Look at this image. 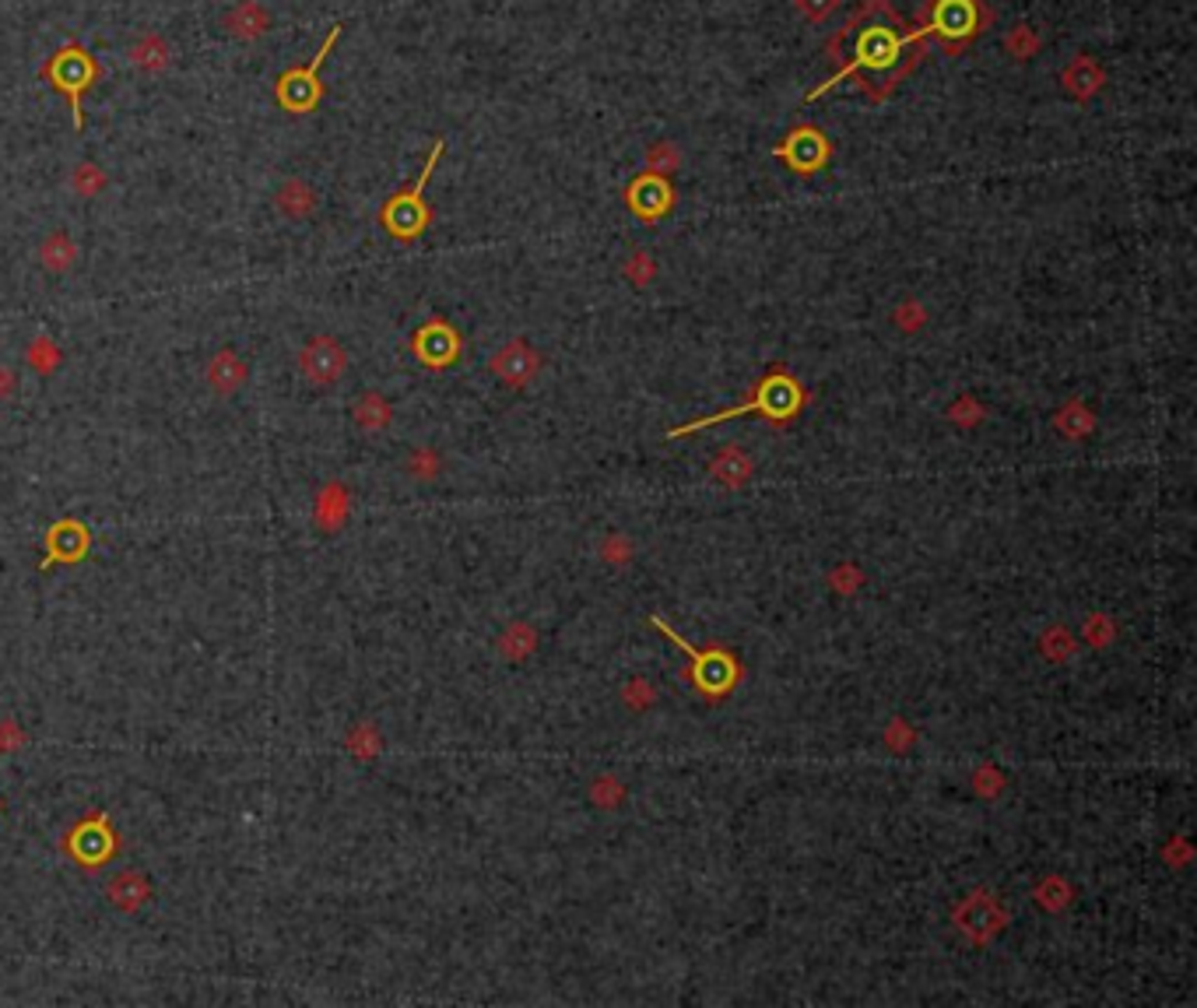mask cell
Listing matches in <instances>:
<instances>
[{"instance_id": "cell-1", "label": "cell", "mask_w": 1197, "mask_h": 1008, "mask_svg": "<svg viewBox=\"0 0 1197 1008\" xmlns=\"http://www.w3.org/2000/svg\"><path fill=\"white\" fill-rule=\"evenodd\" d=\"M903 14L888 0H861L850 11L843 29L826 43L829 61L840 64L826 85L808 92V103L819 99L822 92L840 85L846 78L858 82V92L867 95V103H885L903 78H909L927 56V40L920 29L903 32Z\"/></svg>"}, {"instance_id": "cell-2", "label": "cell", "mask_w": 1197, "mask_h": 1008, "mask_svg": "<svg viewBox=\"0 0 1197 1008\" xmlns=\"http://www.w3.org/2000/svg\"><path fill=\"white\" fill-rule=\"evenodd\" d=\"M103 64L99 56H95L85 43L78 40H67L56 53L46 56V64L40 67V78L53 88L61 92L67 106H71V120H74V130H85V112H82V99L85 92H91L95 85L103 82Z\"/></svg>"}, {"instance_id": "cell-3", "label": "cell", "mask_w": 1197, "mask_h": 1008, "mask_svg": "<svg viewBox=\"0 0 1197 1008\" xmlns=\"http://www.w3.org/2000/svg\"><path fill=\"white\" fill-rule=\"evenodd\" d=\"M994 14L983 0H927L924 22L917 25L924 40H938L948 56H959L991 29Z\"/></svg>"}, {"instance_id": "cell-4", "label": "cell", "mask_w": 1197, "mask_h": 1008, "mask_svg": "<svg viewBox=\"0 0 1197 1008\" xmlns=\"http://www.w3.org/2000/svg\"><path fill=\"white\" fill-rule=\"evenodd\" d=\"M443 151H446V138H435L429 159H425V165H422V173H418V180H414L408 190H397V194L384 204V212H379V222H384V229H387L393 239L411 243V239L422 236L425 225L432 222V207L425 204L422 194H425V183H429V176H432V169L440 165V159H443Z\"/></svg>"}, {"instance_id": "cell-5", "label": "cell", "mask_w": 1197, "mask_h": 1008, "mask_svg": "<svg viewBox=\"0 0 1197 1008\" xmlns=\"http://www.w3.org/2000/svg\"><path fill=\"white\" fill-rule=\"evenodd\" d=\"M341 32H345V25L334 22V25H331V32H327V40H323L320 53L313 56L310 64H299V67H289L284 74H278V82H274V99H278V106H281L284 112H292V117H310V112L320 106V99H323L320 71H323V64H327L331 50L337 46Z\"/></svg>"}, {"instance_id": "cell-6", "label": "cell", "mask_w": 1197, "mask_h": 1008, "mask_svg": "<svg viewBox=\"0 0 1197 1008\" xmlns=\"http://www.w3.org/2000/svg\"><path fill=\"white\" fill-rule=\"evenodd\" d=\"M773 156H776V159H784V162L794 169V173H801V176H815V173H819V169H826V165H829V159H832V141L826 138V130H822V127H815V124H797V127L790 130V135L773 148Z\"/></svg>"}, {"instance_id": "cell-7", "label": "cell", "mask_w": 1197, "mask_h": 1008, "mask_svg": "<svg viewBox=\"0 0 1197 1008\" xmlns=\"http://www.w3.org/2000/svg\"><path fill=\"white\" fill-rule=\"evenodd\" d=\"M299 369L313 387H334L341 376L348 373V352L341 348V341L331 334L310 337L299 352Z\"/></svg>"}, {"instance_id": "cell-8", "label": "cell", "mask_w": 1197, "mask_h": 1008, "mask_svg": "<svg viewBox=\"0 0 1197 1008\" xmlns=\"http://www.w3.org/2000/svg\"><path fill=\"white\" fill-rule=\"evenodd\" d=\"M801 401H805L801 387H797V384H794V379H790V376H787L784 369H776V373H769V376L763 379V387L755 390V397H752L748 405H741V408H734V411H727V415H737V411H752V408H763L766 415L780 418V415H790V411H797V405H801ZM727 415H720V418H727ZM720 418H707V422H692V426H710V422H720ZM678 432H681V429H678Z\"/></svg>"}, {"instance_id": "cell-9", "label": "cell", "mask_w": 1197, "mask_h": 1008, "mask_svg": "<svg viewBox=\"0 0 1197 1008\" xmlns=\"http://www.w3.org/2000/svg\"><path fill=\"white\" fill-rule=\"evenodd\" d=\"M625 201H629V212L639 215L643 222H660L675 207V186L668 176L646 173L643 169L629 183V190H625Z\"/></svg>"}, {"instance_id": "cell-10", "label": "cell", "mask_w": 1197, "mask_h": 1008, "mask_svg": "<svg viewBox=\"0 0 1197 1008\" xmlns=\"http://www.w3.org/2000/svg\"><path fill=\"white\" fill-rule=\"evenodd\" d=\"M411 348H414V355L422 358L425 366L443 369V366H450L453 358L461 355V334L453 331L446 320L435 317V320H429L425 328L414 334Z\"/></svg>"}, {"instance_id": "cell-11", "label": "cell", "mask_w": 1197, "mask_h": 1008, "mask_svg": "<svg viewBox=\"0 0 1197 1008\" xmlns=\"http://www.w3.org/2000/svg\"><path fill=\"white\" fill-rule=\"evenodd\" d=\"M488 366H492V373H496V376L503 379V384H509V387H524V384H530V379L538 376V369H541V355H538L535 348H530L524 337H517V341H509L506 348H499L496 355H492V363H488Z\"/></svg>"}, {"instance_id": "cell-12", "label": "cell", "mask_w": 1197, "mask_h": 1008, "mask_svg": "<svg viewBox=\"0 0 1197 1008\" xmlns=\"http://www.w3.org/2000/svg\"><path fill=\"white\" fill-rule=\"evenodd\" d=\"M222 29L239 43H257L274 29V14L268 11V4H260V0H239L236 8L225 11Z\"/></svg>"}, {"instance_id": "cell-13", "label": "cell", "mask_w": 1197, "mask_h": 1008, "mask_svg": "<svg viewBox=\"0 0 1197 1008\" xmlns=\"http://www.w3.org/2000/svg\"><path fill=\"white\" fill-rule=\"evenodd\" d=\"M1060 85L1075 103H1089L1099 95V88L1107 85L1103 64H1099L1096 56H1089V53H1078V56H1071V64L1060 71Z\"/></svg>"}, {"instance_id": "cell-14", "label": "cell", "mask_w": 1197, "mask_h": 1008, "mask_svg": "<svg viewBox=\"0 0 1197 1008\" xmlns=\"http://www.w3.org/2000/svg\"><path fill=\"white\" fill-rule=\"evenodd\" d=\"M246 376H250V369H246V363H242V358H239L233 348L215 352L212 363H207V369H204L207 387H212L218 397H233V394L246 384Z\"/></svg>"}, {"instance_id": "cell-15", "label": "cell", "mask_w": 1197, "mask_h": 1008, "mask_svg": "<svg viewBox=\"0 0 1197 1008\" xmlns=\"http://www.w3.org/2000/svg\"><path fill=\"white\" fill-rule=\"evenodd\" d=\"M127 61L141 74H165L169 64H173V46L165 43L162 32H144L138 43H130Z\"/></svg>"}, {"instance_id": "cell-16", "label": "cell", "mask_w": 1197, "mask_h": 1008, "mask_svg": "<svg viewBox=\"0 0 1197 1008\" xmlns=\"http://www.w3.org/2000/svg\"><path fill=\"white\" fill-rule=\"evenodd\" d=\"M274 204H278V212L284 218L302 222V218H310L316 212L320 197H316V190L306 180H284L278 186V194H274Z\"/></svg>"}, {"instance_id": "cell-17", "label": "cell", "mask_w": 1197, "mask_h": 1008, "mask_svg": "<svg viewBox=\"0 0 1197 1008\" xmlns=\"http://www.w3.org/2000/svg\"><path fill=\"white\" fill-rule=\"evenodd\" d=\"M78 243H74V236L71 233H61V229H56V233H50L43 243H40V260H43V268L50 271V275H67L71 268H74V264H78Z\"/></svg>"}, {"instance_id": "cell-18", "label": "cell", "mask_w": 1197, "mask_h": 1008, "mask_svg": "<svg viewBox=\"0 0 1197 1008\" xmlns=\"http://www.w3.org/2000/svg\"><path fill=\"white\" fill-rule=\"evenodd\" d=\"M109 903L112 907H120V910H138L144 900H148V879H141V875L138 871H123V875H117V879H112L109 882Z\"/></svg>"}, {"instance_id": "cell-19", "label": "cell", "mask_w": 1197, "mask_h": 1008, "mask_svg": "<svg viewBox=\"0 0 1197 1008\" xmlns=\"http://www.w3.org/2000/svg\"><path fill=\"white\" fill-rule=\"evenodd\" d=\"M713 474L727 485H741L752 474V461L741 453V447H724V450H720V458L713 461Z\"/></svg>"}, {"instance_id": "cell-20", "label": "cell", "mask_w": 1197, "mask_h": 1008, "mask_svg": "<svg viewBox=\"0 0 1197 1008\" xmlns=\"http://www.w3.org/2000/svg\"><path fill=\"white\" fill-rule=\"evenodd\" d=\"M355 422L363 426V429H384V426L390 422V405L384 401V394L369 390V394L358 397V405H355Z\"/></svg>"}, {"instance_id": "cell-21", "label": "cell", "mask_w": 1197, "mask_h": 1008, "mask_svg": "<svg viewBox=\"0 0 1197 1008\" xmlns=\"http://www.w3.org/2000/svg\"><path fill=\"white\" fill-rule=\"evenodd\" d=\"M675 169H681V151L675 141H654L650 151H646V173L657 176H671Z\"/></svg>"}, {"instance_id": "cell-22", "label": "cell", "mask_w": 1197, "mask_h": 1008, "mask_svg": "<svg viewBox=\"0 0 1197 1008\" xmlns=\"http://www.w3.org/2000/svg\"><path fill=\"white\" fill-rule=\"evenodd\" d=\"M1039 46H1043V40H1039V32L1036 29H1029V25H1015L1012 32H1009V40H1004V50H1009L1012 53V61H1033V56L1039 53Z\"/></svg>"}, {"instance_id": "cell-23", "label": "cell", "mask_w": 1197, "mask_h": 1008, "mask_svg": "<svg viewBox=\"0 0 1197 1008\" xmlns=\"http://www.w3.org/2000/svg\"><path fill=\"white\" fill-rule=\"evenodd\" d=\"M106 183H109L106 173H103V169L95 165V162H82L78 169H74V176H71V186L78 190V197H99L103 190H106Z\"/></svg>"}, {"instance_id": "cell-24", "label": "cell", "mask_w": 1197, "mask_h": 1008, "mask_svg": "<svg viewBox=\"0 0 1197 1008\" xmlns=\"http://www.w3.org/2000/svg\"><path fill=\"white\" fill-rule=\"evenodd\" d=\"M654 275H657V268H654V260H650V254H646V250H636V254L629 257V264H625V278H629L633 285H650Z\"/></svg>"}, {"instance_id": "cell-25", "label": "cell", "mask_w": 1197, "mask_h": 1008, "mask_svg": "<svg viewBox=\"0 0 1197 1008\" xmlns=\"http://www.w3.org/2000/svg\"><path fill=\"white\" fill-rule=\"evenodd\" d=\"M794 8L801 18H808V22H826V18L840 8V0H794Z\"/></svg>"}, {"instance_id": "cell-26", "label": "cell", "mask_w": 1197, "mask_h": 1008, "mask_svg": "<svg viewBox=\"0 0 1197 1008\" xmlns=\"http://www.w3.org/2000/svg\"><path fill=\"white\" fill-rule=\"evenodd\" d=\"M29 363L40 369V373H50L56 363H61V352H56L46 337H40V341H35V345L29 348Z\"/></svg>"}, {"instance_id": "cell-27", "label": "cell", "mask_w": 1197, "mask_h": 1008, "mask_svg": "<svg viewBox=\"0 0 1197 1008\" xmlns=\"http://www.w3.org/2000/svg\"><path fill=\"white\" fill-rule=\"evenodd\" d=\"M503 646H506V654H513V657L530 654V646H535V633H530L527 625H513V636H506Z\"/></svg>"}, {"instance_id": "cell-28", "label": "cell", "mask_w": 1197, "mask_h": 1008, "mask_svg": "<svg viewBox=\"0 0 1197 1008\" xmlns=\"http://www.w3.org/2000/svg\"><path fill=\"white\" fill-rule=\"evenodd\" d=\"M896 323L906 334H914L924 323V307H920V302H903V307L896 310Z\"/></svg>"}, {"instance_id": "cell-29", "label": "cell", "mask_w": 1197, "mask_h": 1008, "mask_svg": "<svg viewBox=\"0 0 1197 1008\" xmlns=\"http://www.w3.org/2000/svg\"><path fill=\"white\" fill-rule=\"evenodd\" d=\"M1043 643H1057V646H1047V654H1050V657H1068V654H1071V640H1068V633H1064V630L1050 633Z\"/></svg>"}, {"instance_id": "cell-30", "label": "cell", "mask_w": 1197, "mask_h": 1008, "mask_svg": "<svg viewBox=\"0 0 1197 1008\" xmlns=\"http://www.w3.org/2000/svg\"><path fill=\"white\" fill-rule=\"evenodd\" d=\"M14 394V373L0 366V397H11Z\"/></svg>"}]
</instances>
